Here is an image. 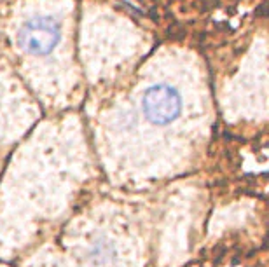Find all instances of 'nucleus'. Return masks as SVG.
I'll return each mask as SVG.
<instances>
[{
	"instance_id": "obj_1",
	"label": "nucleus",
	"mask_w": 269,
	"mask_h": 267,
	"mask_svg": "<svg viewBox=\"0 0 269 267\" xmlns=\"http://www.w3.org/2000/svg\"><path fill=\"white\" fill-rule=\"evenodd\" d=\"M142 110L150 122L166 126L180 115L182 96L169 84H154L145 91L142 98Z\"/></svg>"
},
{
	"instance_id": "obj_2",
	"label": "nucleus",
	"mask_w": 269,
	"mask_h": 267,
	"mask_svg": "<svg viewBox=\"0 0 269 267\" xmlns=\"http://www.w3.org/2000/svg\"><path fill=\"white\" fill-rule=\"evenodd\" d=\"M60 40V23L49 16L27 19L18 33V42L27 53L42 56L54 49Z\"/></svg>"
}]
</instances>
